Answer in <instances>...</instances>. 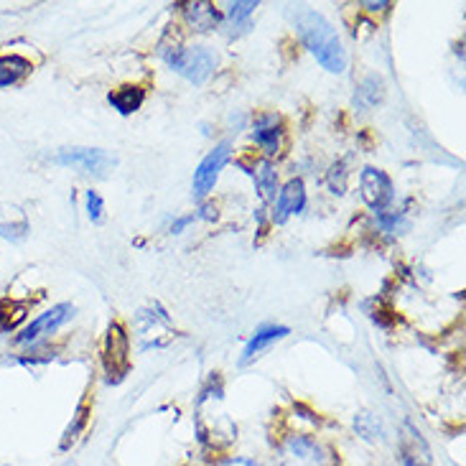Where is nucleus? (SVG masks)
<instances>
[{"instance_id":"cd10ccee","label":"nucleus","mask_w":466,"mask_h":466,"mask_svg":"<svg viewBox=\"0 0 466 466\" xmlns=\"http://www.w3.org/2000/svg\"><path fill=\"white\" fill-rule=\"evenodd\" d=\"M64 466H75V464H64Z\"/></svg>"},{"instance_id":"f3484780","label":"nucleus","mask_w":466,"mask_h":466,"mask_svg":"<svg viewBox=\"0 0 466 466\" xmlns=\"http://www.w3.org/2000/svg\"><path fill=\"white\" fill-rule=\"evenodd\" d=\"M107 100H110V105H113L120 115H133L136 110H140V105L146 100V92L140 87H136V85H126V87L110 92Z\"/></svg>"},{"instance_id":"a211bd4d","label":"nucleus","mask_w":466,"mask_h":466,"mask_svg":"<svg viewBox=\"0 0 466 466\" xmlns=\"http://www.w3.org/2000/svg\"><path fill=\"white\" fill-rule=\"evenodd\" d=\"M354 431H357L365 441H382V439H385L382 423H380L372 413H357V416H354Z\"/></svg>"},{"instance_id":"9d476101","label":"nucleus","mask_w":466,"mask_h":466,"mask_svg":"<svg viewBox=\"0 0 466 466\" xmlns=\"http://www.w3.org/2000/svg\"><path fill=\"white\" fill-rule=\"evenodd\" d=\"M306 207V189H303L301 178L289 181L283 189L278 191L276 202V222H286L290 215H299Z\"/></svg>"},{"instance_id":"a878e982","label":"nucleus","mask_w":466,"mask_h":466,"mask_svg":"<svg viewBox=\"0 0 466 466\" xmlns=\"http://www.w3.org/2000/svg\"><path fill=\"white\" fill-rule=\"evenodd\" d=\"M219 466H258L252 459H228V461H222Z\"/></svg>"},{"instance_id":"dca6fc26","label":"nucleus","mask_w":466,"mask_h":466,"mask_svg":"<svg viewBox=\"0 0 466 466\" xmlns=\"http://www.w3.org/2000/svg\"><path fill=\"white\" fill-rule=\"evenodd\" d=\"M28 72H31V62L24 59V56H18V54L0 56V87H13V85H18Z\"/></svg>"},{"instance_id":"20e7f679","label":"nucleus","mask_w":466,"mask_h":466,"mask_svg":"<svg viewBox=\"0 0 466 466\" xmlns=\"http://www.w3.org/2000/svg\"><path fill=\"white\" fill-rule=\"evenodd\" d=\"M278 466H329V451L309 436H289L278 449Z\"/></svg>"},{"instance_id":"7ed1b4c3","label":"nucleus","mask_w":466,"mask_h":466,"mask_svg":"<svg viewBox=\"0 0 466 466\" xmlns=\"http://www.w3.org/2000/svg\"><path fill=\"white\" fill-rule=\"evenodd\" d=\"M54 161L97 178H105L117 166V158L113 153L102 151V148H64L54 156Z\"/></svg>"},{"instance_id":"4468645a","label":"nucleus","mask_w":466,"mask_h":466,"mask_svg":"<svg viewBox=\"0 0 466 466\" xmlns=\"http://www.w3.org/2000/svg\"><path fill=\"white\" fill-rule=\"evenodd\" d=\"M252 138L258 146H263L265 153H278L280 148V127H278V117L276 115H263L258 123H255V133Z\"/></svg>"},{"instance_id":"1a4fd4ad","label":"nucleus","mask_w":466,"mask_h":466,"mask_svg":"<svg viewBox=\"0 0 466 466\" xmlns=\"http://www.w3.org/2000/svg\"><path fill=\"white\" fill-rule=\"evenodd\" d=\"M171 331L168 327V319H166L164 311H158V309H151V311H140L138 314V324H136V331H138V339L140 347L143 350H158V347H164L161 339H158V331Z\"/></svg>"},{"instance_id":"412c9836","label":"nucleus","mask_w":466,"mask_h":466,"mask_svg":"<svg viewBox=\"0 0 466 466\" xmlns=\"http://www.w3.org/2000/svg\"><path fill=\"white\" fill-rule=\"evenodd\" d=\"M21 316H24V306L11 301H0V331L15 327L21 321Z\"/></svg>"},{"instance_id":"393cba45","label":"nucleus","mask_w":466,"mask_h":466,"mask_svg":"<svg viewBox=\"0 0 466 466\" xmlns=\"http://www.w3.org/2000/svg\"><path fill=\"white\" fill-rule=\"evenodd\" d=\"M191 222H194V215L181 217V219H177V222H174V225H171V232H174V235H178V232H184V229L189 228Z\"/></svg>"},{"instance_id":"5701e85b","label":"nucleus","mask_w":466,"mask_h":466,"mask_svg":"<svg viewBox=\"0 0 466 466\" xmlns=\"http://www.w3.org/2000/svg\"><path fill=\"white\" fill-rule=\"evenodd\" d=\"M87 217L95 222V225H100L102 217H105V202H102V197L97 194V191H87Z\"/></svg>"},{"instance_id":"0eeeda50","label":"nucleus","mask_w":466,"mask_h":466,"mask_svg":"<svg viewBox=\"0 0 466 466\" xmlns=\"http://www.w3.org/2000/svg\"><path fill=\"white\" fill-rule=\"evenodd\" d=\"M72 316H75V306H72V303H56V306H51L49 311H44L41 316H36V319L15 337V344H31V341L41 339V337H49L56 329H62Z\"/></svg>"},{"instance_id":"423d86ee","label":"nucleus","mask_w":466,"mask_h":466,"mask_svg":"<svg viewBox=\"0 0 466 466\" xmlns=\"http://www.w3.org/2000/svg\"><path fill=\"white\" fill-rule=\"evenodd\" d=\"M360 191H362V199L370 209H375L378 215L385 212V207L392 202L395 189H392L390 177L385 171H380L375 166H367L360 174Z\"/></svg>"},{"instance_id":"f257e3e1","label":"nucleus","mask_w":466,"mask_h":466,"mask_svg":"<svg viewBox=\"0 0 466 466\" xmlns=\"http://www.w3.org/2000/svg\"><path fill=\"white\" fill-rule=\"evenodd\" d=\"M293 21L299 28V36L306 44V49L314 54L316 62L331 75H341L347 69V54H344V46H341L334 25L329 24L321 13L311 11L306 5H299L293 11Z\"/></svg>"},{"instance_id":"bb28decb","label":"nucleus","mask_w":466,"mask_h":466,"mask_svg":"<svg viewBox=\"0 0 466 466\" xmlns=\"http://www.w3.org/2000/svg\"><path fill=\"white\" fill-rule=\"evenodd\" d=\"M367 11H385V8H390V3H365Z\"/></svg>"},{"instance_id":"9b49d317","label":"nucleus","mask_w":466,"mask_h":466,"mask_svg":"<svg viewBox=\"0 0 466 466\" xmlns=\"http://www.w3.org/2000/svg\"><path fill=\"white\" fill-rule=\"evenodd\" d=\"M290 329L289 327H278V324H268V327H260L255 331V337L248 341L245 352L239 357V365H250L255 357H260V352H265L270 344H276L278 339L289 337Z\"/></svg>"},{"instance_id":"b1692460","label":"nucleus","mask_w":466,"mask_h":466,"mask_svg":"<svg viewBox=\"0 0 466 466\" xmlns=\"http://www.w3.org/2000/svg\"><path fill=\"white\" fill-rule=\"evenodd\" d=\"M28 232V225L25 222H21V225H3L0 222V238H5V239H21Z\"/></svg>"},{"instance_id":"2eb2a0df","label":"nucleus","mask_w":466,"mask_h":466,"mask_svg":"<svg viewBox=\"0 0 466 466\" xmlns=\"http://www.w3.org/2000/svg\"><path fill=\"white\" fill-rule=\"evenodd\" d=\"M403 466H433L423 436L416 429H410V426H408V439L403 443Z\"/></svg>"},{"instance_id":"f8f14e48","label":"nucleus","mask_w":466,"mask_h":466,"mask_svg":"<svg viewBox=\"0 0 466 466\" xmlns=\"http://www.w3.org/2000/svg\"><path fill=\"white\" fill-rule=\"evenodd\" d=\"M184 15L194 31H212L222 24V13L217 11L212 3H187Z\"/></svg>"},{"instance_id":"6ab92c4d","label":"nucleus","mask_w":466,"mask_h":466,"mask_svg":"<svg viewBox=\"0 0 466 466\" xmlns=\"http://www.w3.org/2000/svg\"><path fill=\"white\" fill-rule=\"evenodd\" d=\"M258 8V3L252 0H245V3H232L228 11V31L229 34H238L242 25H248L250 15Z\"/></svg>"},{"instance_id":"ddd939ff","label":"nucleus","mask_w":466,"mask_h":466,"mask_svg":"<svg viewBox=\"0 0 466 466\" xmlns=\"http://www.w3.org/2000/svg\"><path fill=\"white\" fill-rule=\"evenodd\" d=\"M385 97V82L382 76L370 75L360 82V87L354 92V107L357 110H372Z\"/></svg>"},{"instance_id":"aec40b11","label":"nucleus","mask_w":466,"mask_h":466,"mask_svg":"<svg viewBox=\"0 0 466 466\" xmlns=\"http://www.w3.org/2000/svg\"><path fill=\"white\" fill-rule=\"evenodd\" d=\"M252 174H255V184H258V191H260V197H263L265 202L276 199L278 177L276 171H273V166L263 164L258 171H252Z\"/></svg>"},{"instance_id":"f03ea898","label":"nucleus","mask_w":466,"mask_h":466,"mask_svg":"<svg viewBox=\"0 0 466 466\" xmlns=\"http://www.w3.org/2000/svg\"><path fill=\"white\" fill-rule=\"evenodd\" d=\"M166 64L177 69L178 75L187 76L194 85H204L215 72L217 54L207 46H189V49L166 51Z\"/></svg>"},{"instance_id":"4be33fe9","label":"nucleus","mask_w":466,"mask_h":466,"mask_svg":"<svg viewBox=\"0 0 466 466\" xmlns=\"http://www.w3.org/2000/svg\"><path fill=\"white\" fill-rule=\"evenodd\" d=\"M85 423H87V405H79V410H76V416H75V423H69V429L64 431V439H62L64 451L69 449V443L76 441V436L82 433Z\"/></svg>"},{"instance_id":"39448f33","label":"nucleus","mask_w":466,"mask_h":466,"mask_svg":"<svg viewBox=\"0 0 466 466\" xmlns=\"http://www.w3.org/2000/svg\"><path fill=\"white\" fill-rule=\"evenodd\" d=\"M102 365H105L107 382H113V385H117L127 375V370H130V339H127L123 324H110V329H107Z\"/></svg>"},{"instance_id":"6e6552de","label":"nucleus","mask_w":466,"mask_h":466,"mask_svg":"<svg viewBox=\"0 0 466 466\" xmlns=\"http://www.w3.org/2000/svg\"><path fill=\"white\" fill-rule=\"evenodd\" d=\"M229 161V143H219L215 151H209L204 156V161L197 166V171H194V197L197 199H202L207 197L209 191L215 189L217 178L222 174V168L228 166Z\"/></svg>"}]
</instances>
